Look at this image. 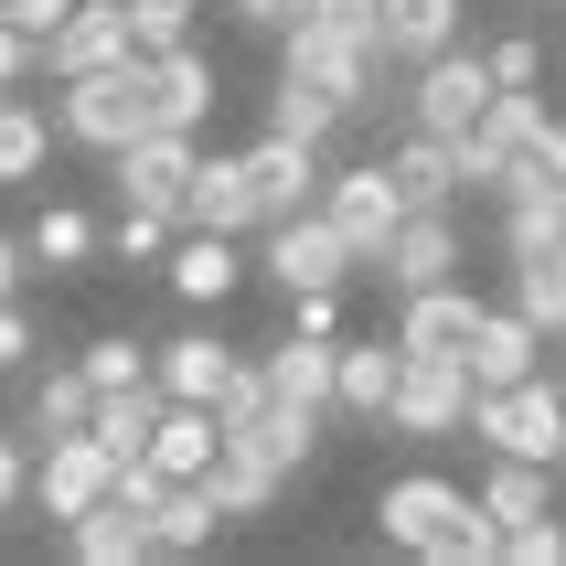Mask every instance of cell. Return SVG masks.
I'll return each mask as SVG.
<instances>
[{
  "label": "cell",
  "mask_w": 566,
  "mask_h": 566,
  "mask_svg": "<svg viewBox=\"0 0 566 566\" xmlns=\"http://www.w3.org/2000/svg\"><path fill=\"white\" fill-rule=\"evenodd\" d=\"M375 535L407 545V556H428V566H492L503 556V524L481 513V492H460V481H439V471L385 481L375 492Z\"/></svg>",
  "instance_id": "1"
},
{
  "label": "cell",
  "mask_w": 566,
  "mask_h": 566,
  "mask_svg": "<svg viewBox=\"0 0 566 566\" xmlns=\"http://www.w3.org/2000/svg\"><path fill=\"white\" fill-rule=\"evenodd\" d=\"M471 439L492 460H545L566 471V375H524V385H471Z\"/></svg>",
  "instance_id": "2"
},
{
  "label": "cell",
  "mask_w": 566,
  "mask_h": 566,
  "mask_svg": "<svg viewBox=\"0 0 566 566\" xmlns=\"http://www.w3.org/2000/svg\"><path fill=\"white\" fill-rule=\"evenodd\" d=\"M545 139H556V107H545L535 86H503L492 107H481V128L460 139V160H471V192H513V182L545 160Z\"/></svg>",
  "instance_id": "3"
},
{
  "label": "cell",
  "mask_w": 566,
  "mask_h": 566,
  "mask_svg": "<svg viewBox=\"0 0 566 566\" xmlns=\"http://www.w3.org/2000/svg\"><path fill=\"white\" fill-rule=\"evenodd\" d=\"M385 43L375 32H343V22H311V11H300V22L279 32V75H311L321 96H332V107H364V96H375V75H385Z\"/></svg>",
  "instance_id": "4"
},
{
  "label": "cell",
  "mask_w": 566,
  "mask_h": 566,
  "mask_svg": "<svg viewBox=\"0 0 566 566\" xmlns=\"http://www.w3.org/2000/svg\"><path fill=\"white\" fill-rule=\"evenodd\" d=\"M54 118H64V139H75V150L118 160L128 139L150 128V96H139V54H128V64H96V75H64Z\"/></svg>",
  "instance_id": "5"
},
{
  "label": "cell",
  "mask_w": 566,
  "mask_h": 566,
  "mask_svg": "<svg viewBox=\"0 0 566 566\" xmlns=\"http://www.w3.org/2000/svg\"><path fill=\"white\" fill-rule=\"evenodd\" d=\"M256 268H268V279L289 289V300H300V289H343L353 268H364V256L343 247V224L321 214V203H300V214L256 224Z\"/></svg>",
  "instance_id": "6"
},
{
  "label": "cell",
  "mask_w": 566,
  "mask_h": 566,
  "mask_svg": "<svg viewBox=\"0 0 566 566\" xmlns=\"http://www.w3.org/2000/svg\"><path fill=\"white\" fill-rule=\"evenodd\" d=\"M321 214L343 224V247L375 268V256L396 247V224H407V192H396L385 150H375V160H343V171H321Z\"/></svg>",
  "instance_id": "7"
},
{
  "label": "cell",
  "mask_w": 566,
  "mask_h": 566,
  "mask_svg": "<svg viewBox=\"0 0 566 566\" xmlns=\"http://www.w3.org/2000/svg\"><path fill=\"white\" fill-rule=\"evenodd\" d=\"M503 96V75H492V54H428L417 64V86H407V128H439V139H471L481 128V107Z\"/></svg>",
  "instance_id": "8"
},
{
  "label": "cell",
  "mask_w": 566,
  "mask_h": 566,
  "mask_svg": "<svg viewBox=\"0 0 566 566\" xmlns=\"http://www.w3.org/2000/svg\"><path fill=\"white\" fill-rule=\"evenodd\" d=\"M385 439H471V364H439V353H407L396 375V407H385Z\"/></svg>",
  "instance_id": "9"
},
{
  "label": "cell",
  "mask_w": 566,
  "mask_h": 566,
  "mask_svg": "<svg viewBox=\"0 0 566 566\" xmlns=\"http://www.w3.org/2000/svg\"><path fill=\"white\" fill-rule=\"evenodd\" d=\"M107 492H118V449L96 439V428H75V439H32V503L54 513V524L96 513Z\"/></svg>",
  "instance_id": "10"
},
{
  "label": "cell",
  "mask_w": 566,
  "mask_h": 566,
  "mask_svg": "<svg viewBox=\"0 0 566 566\" xmlns=\"http://www.w3.org/2000/svg\"><path fill=\"white\" fill-rule=\"evenodd\" d=\"M192 171H203V150H192V128H139L118 160H107V182H118V203H171L182 214Z\"/></svg>",
  "instance_id": "11"
},
{
  "label": "cell",
  "mask_w": 566,
  "mask_h": 566,
  "mask_svg": "<svg viewBox=\"0 0 566 566\" xmlns=\"http://www.w3.org/2000/svg\"><path fill=\"white\" fill-rule=\"evenodd\" d=\"M481 311H492V300H471L460 279H439V289H407V300H396V343H407V353H439V364H471V332H481Z\"/></svg>",
  "instance_id": "12"
},
{
  "label": "cell",
  "mask_w": 566,
  "mask_h": 566,
  "mask_svg": "<svg viewBox=\"0 0 566 566\" xmlns=\"http://www.w3.org/2000/svg\"><path fill=\"white\" fill-rule=\"evenodd\" d=\"M139 96H150V128H203L224 75L192 54V43H160V54H139Z\"/></svg>",
  "instance_id": "13"
},
{
  "label": "cell",
  "mask_w": 566,
  "mask_h": 566,
  "mask_svg": "<svg viewBox=\"0 0 566 566\" xmlns=\"http://www.w3.org/2000/svg\"><path fill=\"white\" fill-rule=\"evenodd\" d=\"M460 224H449V203H417L407 224H396V247L375 256L385 268V289H396V300H407V289H439V279H460Z\"/></svg>",
  "instance_id": "14"
},
{
  "label": "cell",
  "mask_w": 566,
  "mask_h": 566,
  "mask_svg": "<svg viewBox=\"0 0 566 566\" xmlns=\"http://www.w3.org/2000/svg\"><path fill=\"white\" fill-rule=\"evenodd\" d=\"M268 396H279L289 417H332V385H343V343L332 332H289V343H268Z\"/></svg>",
  "instance_id": "15"
},
{
  "label": "cell",
  "mask_w": 566,
  "mask_h": 566,
  "mask_svg": "<svg viewBox=\"0 0 566 566\" xmlns=\"http://www.w3.org/2000/svg\"><path fill=\"white\" fill-rule=\"evenodd\" d=\"M139 54V32H128V0H75V22L43 32V75H96V64H128Z\"/></svg>",
  "instance_id": "16"
},
{
  "label": "cell",
  "mask_w": 566,
  "mask_h": 566,
  "mask_svg": "<svg viewBox=\"0 0 566 566\" xmlns=\"http://www.w3.org/2000/svg\"><path fill=\"white\" fill-rule=\"evenodd\" d=\"M171 289H182L192 311H224V300L247 289V235H214V224H182V235H171Z\"/></svg>",
  "instance_id": "17"
},
{
  "label": "cell",
  "mask_w": 566,
  "mask_h": 566,
  "mask_svg": "<svg viewBox=\"0 0 566 566\" xmlns=\"http://www.w3.org/2000/svg\"><path fill=\"white\" fill-rule=\"evenodd\" d=\"M247 182H256V214L279 224L300 214V203H321V139H289V128H268L247 150Z\"/></svg>",
  "instance_id": "18"
},
{
  "label": "cell",
  "mask_w": 566,
  "mask_h": 566,
  "mask_svg": "<svg viewBox=\"0 0 566 566\" xmlns=\"http://www.w3.org/2000/svg\"><path fill=\"white\" fill-rule=\"evenodd\" d=\"M396 375H407V343H396V332H375V343H343L332 417H353V428H385V407H396Z\"/></svg>",
  "instance_id": "19"
},
{
  "label": "cell",
  "mask_w": 566,
  "mask_h": 566,
  "mask_svg": "<svg viewBox=\"0 0 566 566\" xmlns=\"http://www.w3.org/2000/svg\"><path fill=\"white\" fill-rule=\"evenodd\" d=\"M385 171H396V192H407V214H417V203H460V192H471V160H460V139H439V128H407V139L385 150Z\"/></svg>",
  "instance_id": "20"
},
{
  "label": "cell",
  "mask_w": 566,
  "mask_h": 566,
  "mask_svg": "<svg viewBox=\"0 0 566 566\" xmlns=\"http://www.w3.org/2000/svg\"><path fill=\"white\" fill-rule=\"evenodd\" d=\"M535 353H545V332L524 321V300H492L481 332H471V385H524V375H545Z\"/></svg>",
  "instance_id": "21"
},
{
  "label": "cell",
  "mask_w": 566,
  "mask_h": 566,
  "mask_svg": "<svg viewBox=\"0 0 566 566\" xmlns=\"http://www.w3.org/2000/svg\"><path fill=\"white\" fill-rule=\"evenodd\" d=\"M150 460H160L171 481H214V460H224V417L203 407V396H171V417H160Z\"/></svg>",
  "instance_id": "22"
},
{
  "label": "cell",
  "mask_w": 566,
  "mask_h": 566,
  "mask_svg": "<svg viewBox=\"0 0 566 566\" xmlns=\"http://www.w3.org/2000/svg\"><path fill=\"white\" fill-rule=\"evenodd\" d=\"M64 556H75V566H128V556H150V513L128 503V492H107L96 513L64 524Z\"/></svg>",
  "instance_id": "23"
},
{
  "label": "cell",
  "mask_w": 566,
  "mask_h": 566,
  "mask_svg": "<svg viewBox=\"0 0 566 566\" xmlns=\"http://www.w3.org/2000/svg\"><path fill=\"white\" fill-rule=\"evenodd\" d=\"M182 224H214V235H256V182H247V150L235 160H203L192 171V192H182Z\"/></svg>",
  "instance_id": "24"
},
{
  "label": "cell",
  "mask_w": 566,
  "mask_h": 566,
  "mask_svg": "<svg viewBox=\"0 0 566 566\" xmlns=\"http://www.w3.org/2000/svg\"><path fill=\"white\" fill-rule=\"evenodd\" d=\"M160 417H171V385H118V396H96V439L118 449V471L128 460H150V439H160Z\"/></svg>",
  "instance_id": "25"
},
{
  "label": "cell",
  "mask_w": 566,
  "mask_h": 566,
  "mask_svg": "<svg viewBox=\"0 0 566 566\" xmlns=\"http://www.w3.org/2000/svg\"><path fill=\"white\" fill-rule=\"evenodd\" d=\"M160 385L214 407L224 385H235V343H214V332H171V343H160Z\"/></svg>",
  "instance_id": "26"
},
{
  "label": "cell",
  "mask_w": 566,
  "mask_h": 566,
  "mask_svg": "<svg viewBox=\"0 0 566 566\" xmlns=\"http://www.w3.org/2000/svg\"><path fill=\"white\" fill-rule=\"evenodd\" d=\"M22 428H32V439H75V428H96V375H86V364H54V375L32 385Z\"/></svg>",
  "instance_id": "27"
},
{
  "label": "cell",
  "mask_w": 566,
  "mask_h": 566,
  "mask_svg": "<svg viewBox=\"0 0 566 566\" xmlns=\"http://www.w3.org/2000/svg\"><path fill=\"white\" fill-rule=\"evenodd\" d=\"M22 247L43 279H64V268H86V256H107V235H96V214H75V203H43V214L22 224Z\"/></svg>",
  "instance_id": "28"
},
{
  "label": "cell",
  "mask_w": 566,
  "mask_h": 566,
  "mask_svg": "<svg viewBox=\"0 0 566 566\" xmlns=\"http://www.w3.org/2000/svg\"><path fill=\"white\" fill-rule=\"evenodd\" d=\"M556 481H566V471H545V460H492V481H481V513L513 535V524L556 513Z\"/></svg>",
  "instance_id": "29"
},
{
  "label": "cell",
  "mask_w": 566,
  "mask_h": 566,
  "mask_svg": "<svg viewBox=\"0 0 566 566\" xmlns=\"http://www.w3.org/2000/svg\"><path fill=\"white\" fill-rule=\"evenodd\" d=\"M460 43V0H385V54L396 64H428Z\"/></svg>",
  "instance_id": "30"
},
{
  "label": "cell",
  "mask_w": 566,
  "mask_h": 566,
  "mask_svg": "<svg viewBox=\"0 0 566 566\" xmlns=\"http://www.w3.org/2000/svg\"><path fill=\"white\" fill-rule=\"evenodd\" d=\"M214 524H224L214 481H171V492H160V513H150V556H192Z\"/></svg>",
  "instance_id": "31"
},
{
  "label": "cell",
  "mask_w": 566,
  "mask_h": 566,
  "mask_svg": "<svg viewBox=\"0 0 566 566\" xmlns=\"http://www.w3.org/2000/svg\"><path fill=\"white\" fill-rule=\"evenodd\" d=\"M54 139H64V118H43V107H22V96H0V192H22Z\"/></svg>",
  "instance_id": "32"
},
{
  "label": "cell",
  "mask_w": 566,
  "mask_h": 566,
  "mask_svg": "<svg viewBox=\"0 0 566 566\" xmlns=\"http://www.w3.org/2000/svg\"><path fill=\"white\" fill-rule=\"evenodd\" d=\"M513 300H524V321H535L545 343H566V247L513 256Z\"/></svg>",
  "instance_id": "33"
},
{
  "label": "cell",
  "mask_w": 566,
  "mask_h": 566,
  "mask_svg": "<svg viewBox=\"0 0 566 566\" xmlns=\"http://www.w3.org/2000/svg\"><path fill=\"white\" fill-rule=\"evenodd\" d=\"M503 247H513V256L566 247V182H524V192H503Z\"/></svg>",
  "instance_id": "34"
},
{
  "label": "cell",
  "mask_w": 566,
  "mask_h": 566,
  "mask_svg": "<svg viewBox=\"0 0 566 566\" xmlns=\"http://www.w3.org/2000/svg\"><path fill=\"white\" fill-rule=\"evenodd\" d=\"M171 235H182V214H171V203H118L107 256H118V268H171Z\"/></svg>",
  "instance_id": "35"
},
{
  "label": "cell",
  "mask_w": 566,
  "mask_h": 566,
  "mask_svg": "<svg viewBox=\"0 0 566 566\" xmlns=\"http://www.w3.org/2000/svg\"><path fill=\"white\" fill-rule=\"evenodd\" d=\"M343 118H353V107H332L311 75H279V96H268V128H289V139H321V150H332V128H343Z\"/></svg>",
  "instance_id": "36"
},
{
  "label": "cell",
  "mask_w": 566,
  "mask_h": 566,
  "mask_svg": "<svg viewBox=\"0 0 566 566\" xmlns=\"http://www.w3.org/2000/svg\"><path fill=\"white\" fill-rule=\"evenodd\" d=\"M75 364L96 375V396H118V385H150V375H160V343H139V332H107V343H86Z\"/></svg>",
  "instance_id": "37"
},
{
  "label": "cell",
  "mask_w": 566,
  "mask_h": 566,
  "mask_svg": "<svg viewBox=\"0 0 566 566\" xmlns=\"http://www.w3.org/2000/svg\"><path fill=\"white\" fill-rule=\"evenodd\" d=\"M128 32H139V54H160V43H192V0H128Z\"/></svg>",
  "instance_id": "38"
},
{
  "label": "cell",
  "mask_w": 566,
  "mask_h": 566,
  "mask_svg": "<svg viewBox=\"0 0 566 566\" xmlns=\"http://www.w3.org/2000/svg\"><path fill=\"white\" fill-rule=\"evenodd\" d=\"M503 556H513V566H566V524H556V513L513 524V535H503Z\"/></svg>",
  "instance_id": "39"
},
{
  "label": "cell",
  "mask_w": 566,
  "mask_h": 566,
  "mask_svg": "<svg viewBox=\"0 0 566 566\" xmlns=\"http://www.w3.org/2000/svg\"><path fill=\"white\" fill-rule=\"evenodd\" d=\"M22 503H32V439H11V428H0V524H11Z\"/></svg>",
  "instance_id": "40"
},
{
  "label": "cell",
  "mask_w": 566,
  "mask_h": 566,
  "mask_svg": "<svg viewBox=\"0 0 566 566\" xmlns=\"http://www.w3.org/2000/svg\"><path fill=\"white\" fill-rule=\"evenodd\" d=\"M492 75H503V86H535V75H545V43H535V32H503V43H492Z\"/></svg>",
  "instance_id": "41"
},
{
  "label": "cell",
  "mask_w": 566,
  "mask_h": 566,
  "mask_svg": "<svg viewBox=\"0 0 566 566\" xmlns=\"http://www.w3.org/2000/svg\"><path fill=\"white\" fill-rule=\"evenodd\" d=\"M32 364V321H22V300H0V375H22Z\"/></svg>",
  "instance_id": "42"
},
{
  "label": "cell",
  "mask_w": 566,
  "mask_h": 566,
  "mask_svg": "<svg viewBox=\"0 0 566 566\" xmlns=\"http://www.w3.org/2000/svg\"><path fill=\"white\" fill-rule=\"evenodd\" d=\"M289 311H300V332H332V343H343V300H332V289H300Z\"/></svg>",
  "instance_id": "43"
},
{
  "label": "cell",
  "mask_w": 566,
  "mask_h": 566,
  "mask_svg": "<svg viewBox=\"0 0 566 566\" xmlns=\"http://www.w3.org/2000/svg\"><path fill=\"white\" fill-rule=\"evenodd\" d=\"M0 11H11L22 32H64V22H75V0H0Z\"/></svg>",
  "instance_id": "44"
},
{
  "label": "cell",
  "mask_w": 566,
  "mask_h": 566,
  "mask_svg": "<svg viewBox=\"0 0 566 566\" xmlns=\"http://www.w3.org/2000/svg\"><path fill=\"white\" fill-rule=\"evenodd\" d=\"M22 268H32V247H22V235H0V300H22Z\"/></svg>",
  "instance_id": "45"
},
{
  "label": "cell",
  "mask_w": 566,
  "mask_h": 566,
  "mask_svg": "<svg viewBox=\"0 0 566 566\" xmlns=\"http://www.w3.org/2000/svg\"><path fill=\"white\" fill-rule=\"evenodd\" d=\"M0 96H11V86H0Z\"/></svg>",
  "instance_id": "46"
}]
</instances>
